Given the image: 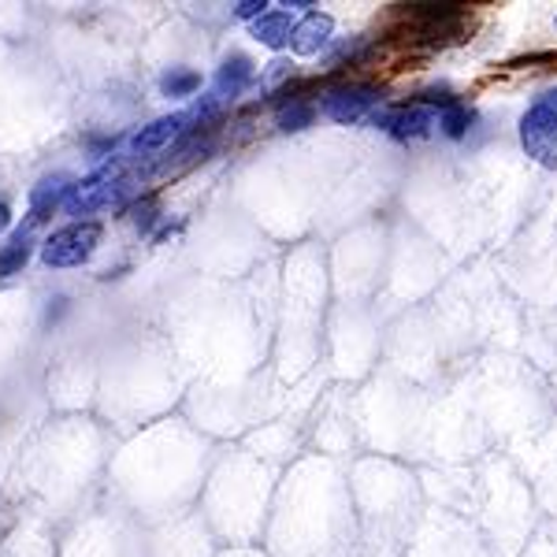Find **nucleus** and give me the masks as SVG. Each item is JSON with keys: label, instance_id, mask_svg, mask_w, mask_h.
Instances as JSON below:
<instances>
[{"label": "nucleus", "instance_id": "obj_8", "mask_svg": "<svg viewBox=\"0 0 557 557\" xmlns=\"http://www.w3.org/2000/svg\"><path fill=\"white\" fill-rule=\"evenodd\" d=\"M331 34H335V20L327 12H305L298 23H294L290 34V49L298 57H317L331 45Z\"/></svg>", "mask_w": 557, "mask_h": 557}, {"label": "nucleus", "instance_id": "obj_14", "mask_svg": "<svg viewBox=\"0 0 557 557\" xmlns=\"http://www.w3.org/2000/svg\"><path fill=\"white\" fill-rule=\"evenodd\" d=\"M131 220H134V227L138 231H152V223H157V201L152 197H146V201H138V205H131Z\"/></svg>", "mask_w": 557, "mask_h": 557}, {"label": "nucleus", "instance_id": "obj_16", "mask_svg": "<svg viewBox=\"0 0 557 557\" xmlns=\"http://www.w3.org/2000/svg\"><path fill=\"white\" fill-rule=\"evenodd\" d=\"M8 227H12V205L0 201V231H8Z\"/></svg>", "mask_w": 557, "mask_h": 557}, {"label": "nucleus", "instance_id": "obj_9", "mask_svg": "<svg viewBox=\"0 0 557 557\" xmlns=\"http://www.w3.org/2000/svg\"><path fill=\"white\" fill-rule=\"evenodd\" d=\"M290 34H294V12H286V8H268L253 23V38L264 45V49H275V52L290 45Z\"/></svg>", "mask_w": 557, "mask_h": 557}, {"label": "nucleus", "instance_id": "obj_4", "mask_svg": "<svg viewBox=\"0 0 557 557\" xmlns=\"http://www.w3.org/2000/svg\"><path fill=\"white\" fill-rule=\"evenodd\" d=\"M194 127H197V120H194L190 108H186V112L160 115V120H152L141 131L131 134V152H134V157H152V152L168 149L172 141H178L186 131H194Z\"/></svg>", "mask_w": 557, "mask_h": 557}, {"label": "nucleus", "instance_id": "obj_15", "mask_svg": "<svg viewBox=\"0 0 557 557\" xmlns=\"http://www.w3.org/2000/svg\"><path fill=\"white\" fill-rule=\"evenodd\" d=\"M268 8H272V4H268V0H242V4L231 8V15H235V20H249V23H257L260 15L268 12Z\"/></svg>", "mask_w": 557, "mask_h": 557}, {"label": "nucleus", "instance_id": "obj_7", "mask_svg": "<svg viewBox=\"0 0 557 557\" xmlns=\"http://www.w3.org/2000/svg\"><path fill=\"white\" fill-rule=\"evenodd\" d=\"M257 78V67H253V60L246 57V52H231L227 60L220 64V71H215V78H212V97L215 101H235V97L246 94V86Z\"/></svg>", "mask_w": 557, "mask_h": 557}, {"label": "nucleus", "instance_id": "obj_6", "mask_svg": "<svg viewBox=\"0 0 557 557\" xmlns=\"http://www.w3.org/2000/svg\"><path fill=\"white\" fill-rule=\"evenodd\" d=\"M71 186H75V178H67V175H45L30 190V197H26V205H30V212H26V231L41 227L52 212L64 209L67 197H71Z\"/></svg>", "mask_w": 557, "mask_h": 557}, {"label": "nucleus", "instance_id": "obj_12", "mask_svg": "<svg viewBox=\"0 0 557 557\" xmlns=\"http://www.w3.org/2000/svg\"><path fill=\"white\" fill-rule=\"evenodd\" d=\"M317 112H320V104L305 101V97H290V104L278 108L275 127L283 131V134H298V131H305V127H312V120H317Z\"/></svg>", "mask_w": 557, "mask_h": 557}, {"label": "nucleus", "instance_id": "obj_11", "mask_svg": "<svg viewBox=\"0 0 557 557\" xmlns=\"http://www.w3.org/2000/svg\"><path fill=\"white\" fill-rule=\"evenodd\" d=\"M201 86H205V78L197 75L194 67H168L164 75L157 78L160 97H168V101H186V97H194Z\"/></svg>", "mask_w": 557, "mask_h": 557}, {"label": "nucleus", "instance_id": "obj_13", "mask_svg": "<svg viewBox=\"0 0 557 557\" xmlns=\"http://www.w3.org/2000/svg\"><path fill=\"white\" fill-rule=\"evenodd\" d=\"M472 123H475V108L465 104V101H457V104L438 112V131H443L450 141H461L465 134L472 131Z\"/></svg>", "mask_w": 557, "mask_h": 557}, {"label": "nucleus", "instance_id": "obj_5", "mask_svg": "<svg viewBox=\"0 0 557 557\" xmlns=\"http://www.w3.org/2000/svg\"><path fill=\"white\" fill-rule=\"evenodd\" d=\"M372 123L398 141H420L435 127V112H431L428 104L412 101V104H394V108H386V112H375Z\"/></svg>", "mask_w": 557, "mask_h": 557}, {"label": "nucleus", "instance_id": "obj_2", "mask_svg": "<svg viewBox=\"0 0 557 557\" xmlns=\"http://www.w3.org/2000/svg\"><path fill=\"white\" fill-rule=\"evenodd\" d=\"M101 235H104V227L97 220L67 223V227L52 231V235L41 242L38 257L45 268H83L86 260L97 253V246H101Z\"/></svg>", "mask_w": 557, "mask_h": 557}, {"label": "nucleus", "instance_id": "obj_3", "mask_svg": "<svg viewBox=\"0 0 557 557\" xmlns=\"http://www.w3.org/2000/svg\"><path fill=\"white\" fill-rule=\"evenodd\" d=\"M383 104V89L368 86V83H343L331 86L320 97V112L335 123H364L375 115V108Z\"/></svg>", "mask_w": 557, "mask_h": 557}, {"label": "nucleus", "instance_id": "obj_1", "mask_svg": "<svg viewBox=\"0 0 557 557\" xmlns=\"http://www.w3.org/2000/svg\"><path fill=\"white\" fill-rule=\"evenodd\" d=\"M520 146L543 168H557V86L543 89L520 115Z\"/></svg>", "mask_w": 557, "mask_h": 557}, {"label": "nucleus", "instance_id": "obj_10", "mask_svg": "<svg viewBox=\"0 0 557 557\" xmlns=\"http://www.w3.org/2000/svg\"><path fill=\"white\" fill-rule=\"evenodd\" d=\"M30 257H34V235L26 227H20L12 238L4 242V246H0V283L12 278V275H20Z\"/></svg>", "mask_w": 557, "mask_h": 557}]
</instances>
